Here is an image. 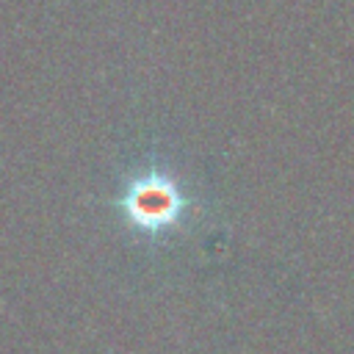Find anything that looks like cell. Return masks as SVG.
Wrapping results in <instances>:
<instances>
[{
  "label": "cell",
  "mask_w": 354,
  "mask_h": 354,
  "mask_svg": "<svg viewBox=\"0 0 354 354\" xmlns=\"http://www.w3.org/2000/svg\"><path fill=\"white\" fill-rule=\"evenodd\" d=\"M116 205L133 230L158 235L180 224L188 199L169 171L147 169L124 185Z\"/></svg>",
  "instance_id": "obj_1"
}]
</instances>
